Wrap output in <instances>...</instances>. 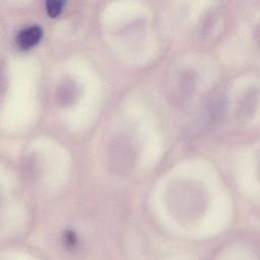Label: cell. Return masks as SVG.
Returning a JSON list of instances; mask_svg holds the SVG:
<instances>
[{
	"label": "cell",
	"instance_id": "6da1fadb",
	"mask_svg": "<svg viewBox=\"0 0 260 260\" xmlns=\"http://www.w3.org/2000/svg\"><path fill=\"white\" fill-rule=\"evenodd\" d=\"M42 37V29L38 25H29L20 29L16 36V43L21 49L34 47Z\"/></svg>",
	"mask_w": 260,
	"mask_h": 260
},
{
	"label": "cell",
	"instance_id": "7a4b0ae2",
	"mask_svg": "<svg viewBox=\"0 0 260 260\" xmlns=\"http://www.w3.org/2000/svg\"><path fill=\"white\" fill-rule=\"evenodd\" d=\"M63 2L60 0H48L46 2V8L51 16L58 15L62 10Z\"/></svg>",
	"mask_w": 260,
	"mask_h": 260
}]
</instances>
